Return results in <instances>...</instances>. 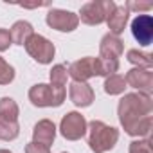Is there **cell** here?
Masks as SVG:
<instances>
[{
	"mask_svg": "<svg viewBox=\"0 0 153 153\" xmlns=\"http://www.w3.org/2000/svg\"><path fill=\"white\" fill-rule=\"evenodd\" d=\"M153 99L148 94L142 92H130L124 94L117 105V115L119 123L124 128V131L131 137H144L149 139L153 119Z\"/></svg>",
	"mask_w": 153,
	"mask_h": 153,
	"instance_id": "obj_1",
	"label": "cell"
},
{
	"mask_svg": "<svg viewBox=\"0 0 153 153\" xmlns=\"http://www.w3.org/2000/svg\"><path fill=\"white\" fill-rule=\"evenodd\" d=\"M87 130H88V146L94 153H106L119 140V130L108 126L103 121L97 119L90 121L87 124Z\"/></svg>",
	"mask_w": 153,
	"mask_h": 153,
	"instance_id": "obj_2",
	"label": "cell"
},
{
	"mask_svg": "<svg viewBox=\"0 0 153 153\" xmlns=\"http://www.w3.org/2000/svg\"><path fill=\"white\" fill-rule=\"evenodd\" d=\"M115 6L117 4L114 0H94V2H87L85 6H81L78 18L87 25H101L112 15Z\"/></svg>",
	"mask_w": 153,
	"mask_h": 153,
	"instance_id": "obj_3",
	"label": "cell"
},
{
	"mask_svg": "<svg viewBox=\"0 0 153 153\" xmlns=\"http://www.w3.org/2000/svg\"><path fill=\"white\" fill-rule=\"evenodd\" d=\"M24 47H25L27 54H29L34 61H38V63H42V65H49V63L52 61L54 54H56L54 43H52L49 38H45V36H42V34H36V33L25 42Z\"/></svg>",
	"mask_w": 153,
	"mask_h": 153,
	"instance_id": "obj_4",
	"label": "cell"
},
{
	"mask_svg": "<svg viewBox=\"0 0 153 153\" xmlns=\"http://www.w3.org/2000/svg\"><path fill=\"white\" fill-rule=\"evenodd\" d=\"M68 76L74 81L79 83H87L90 78H96V76H101V67H99V58H81L78 61H72L67 68Z\"/></svg>",
	"mask_w": 153,
	"mask_h": 153,
	"instance_id": "obj_5",
	"label": "cell"
},
{
	"mask_svg": "<svg viewBox=\"0 0 153 153\" xmlns=\"http://www.w3.org/2000/svg\"><path fill=\"white\" fill-rule=\"evenodd\" d=\"M87 119L79 112H68L59 123V133L67 140H79L87 135Z\"/></svg>",
	"mask_w": 153,
	"mask_h": 153,
	"instance_id": "obj_6",
	"label": "cell"
},
{
	"mask_svg": "<svg viewBox=\"0 0 153 153\" xmlns=\"http://www.w3.org/2000/svg\"><path fill=\"white\" fill-rule=\"evenodd\" d=\"M45 22L51 29L59 31V33H72L74 29H78L79 25V18L72 11H65V9H49Z\"/></svg>",
	"mask_w": 153,
	"mask_h": 153,
	"instance_id": "obj_7",
	"label": "cell"
},
{
	"mask_svg": "<svg viewBox=\"0 0 153 153\" xmlns=\"http://www.w3.org/2000/svg\"><path fill=\"white\" fill-rule=\"evenodd\" d=\"M124 81H126V85H130L131 88H135L142 94L151 96V92H153V72H151V68H137L135 67V68L126 72Z\"/></svg>",
	"mask_w": 153,
	"mask_h": 153,
	"instance_id": "obj_8",
	"label": "cell"
},
{
	"mask_svg": "<svg viewBox=\"0 0 153 153\" xmlns=\"http://www.w3.org/2000/svg\"><path fill=\"white\" fill-rule=\"evenodd\" d=\"M130 29H131V34L139 45H142V47L151 45V42H153V18L149 15H137L131 20Z\"/></svg>",
	"mask_w": 153,
	"mask_h": 153,
	"instance_id": "obj_9",
	"label": "cell"
},
{
	"mask_svg": "<svg viewBox=\"0 0 153 153\" xmlns=\"http://www.w3.org/2000/svg\"><path fill=\"white\" fill-rule=\"evenodd\" d=\"M67 67L65 65H54L51 68V87L54 90V99H56V106H61L65 97H67Z\"/></svg>",
	"mask_w": 153,
	"mask_h": 153,
	"instance_id": "obj_10",
	"label": "cell"
},
{
	"mask_svg": "<svg viewBox=\"0 0 153 153\" xmlns=\"http://www.w3.org/2000/svg\"><path fill=\"white\" fill-rule=\"evenodd\" d=\"M68 97L70 101L79 106V108H87L94 103L96 99V94H94V88L88 85V83H79V81H72L68 85Z\"/></svg>",
	"mask_w": 153,
	"mask_h": 153,
	"instance_id": "obj_11",
	"label": "cell"
},
{
	"mask_svg": "<svg viewBox=\"0 0 153 153\" xmlns=\"http://www.w3.org/2000/svg\"><path fill=\"white\" fill-rule=\"evenodd\" d=\"M29 101L38 106V108H47V106H56V99H54V90L51 85L47 83H38L34 87L29 88Z\"/></svg>",
	"mask_w": 153,
	"mask_h": 153,
	"instance_id": "obj_12",
	"label": "cell"
},
{
	"mask_svg": "<svg viewBox=\"0 0 153 153\" xmlns=\"http://www.w3.org/2000/svg\"><path fill=\"white\" fill-rule=\"evenodd\" d=\"M124 52V42L119 36L114 34H105L99 43V58L105 59H119Z\"/></svg>",
	"mask_w": 153,
	"mask_h": 153,
	"instance_id": "obj_13",
	"label": "cell"
},
{
	"mask_svg": "<svg viewBox=\"0 0 153 153\" xmlns=\"http://www.w3.org/2000/svg\"><path fill=\"white\" fill-rule=\"evenodd\" d=\"M54 139H56V124L51 119H42L34 124V128H33V140L34 142H40V144H45L51 148Z\"/></svg>",
	"mask_w": 153,
	"mask_h": 153,
	"instance_id": "obj_14",
	"label": "cell"
},
{
	"mask_svg": "<svg viewBox=\"0 0 153 153\" xmlns=\"http://www.w3.org/2000/svg\"><path fill=\"white\" fill-rule=\"evenodd\" d=\"M128 18H130V11L124 6H115V9L112 11V15L106 18V25L110 29V34L119 36L121 33H124Z\"/></svg>",
	"mask_w": 153,
	"mask_h": 153,
	"instance_id": "obj_15",
	"label": "cell"
},
{
	"mask_svg": "<svg viewBox=\"0 0 153 153\" xmlns=\"http://www.w3.org/2000/svg\"><path fill=\"white\" fill-rule=\"evenodd\" d=\"M9 34H11V42H13V43H16V45H25V42L34 34V29H33V25H31L29 22L18 20V22L13 24Z\"/></svg>",
	"mask_w": 153,
	"mask_h": 153,
	"instance_id": "obj_16",
	"label": "cell"
},
{
	"mask_svg": "<svg viewBox=\"0 0 153 153\" xmlns=\"http://www.w3.org/2000/svg\"><path fill=\"white\" fill-rule=\"evenodd\" d=\"M105 92L108 96H119V94H124V88H126V81H124V76L121 74H112L108 78H105Z\"/></svg>",
	"mask_w": 153,
	"mask_h": 153,
	"instance_id": "obj_17",
	"label": "cell"
},
{
	"mask_svg": "<svg viewBox=\"0 0 153 153\" xmlns=\"http://www.w3.org/2000/svg\"><path fill=\"white\" fill-rule=\"evenodd\" d=\"M126 59L131 65H135L137 68H151L153 67V56L146 54V52H140L139 49H130L126 52Z\"/></svg>",
	"mask_w": 153,
	"mask_h": 153,
	"instance_id": "obj_18",
	"label": "cell"
},
{
	"mask_svg": "<svg viewBox=\"0 0 153 153\" xmlns=\"http://www.w3.org/2000/svg\"><path fill=\"white\" fill-rule=\"evenodd\" d=\"M20 135V124L18 121H7L0 117V140H15Z\"/></svg>",
	"mask_w": 153,
	"mask_h": 153,
	"instance_id": "obj_19",
	"label": "cell"
},
{
	"mask_svg": "<svg viewBox=\"0 0 153 153\" xmlns=\"http://www.w3.org/2000/svg\"><path fill=\"white\" fill-rule=\"evenodd\" d=\"M18 115H20V108L15 99L11 97L0 99V117L7 119V121H18Z\"/></svg>",
	"mask_w": 153,
	"mask_h": 153,
	"instance_id": "obj_20",
	"label": "cell"
},
{
	"mask_svg": "<svg viewBox=\"0 0 153 153\" xmlns=\"http://www.w3.org/2000/svg\"><path fill=\"white\" fill-rule=\"evenodd\" d=\"M15 79V68L0 56V85H9Z\"/></svg>",
	"mask_w": 153,
	"mask_h": 153,
	"instance_id": "obj_21",
	"label": "cell"
},
{
	"mask_svg": "<svg viewBox=\"0 0 153 153\" xmlns=\"http://www.w3.org/2000/svg\"><path fill=\"white\" fill-rule=\"evenodd\" d=\"M128 153H153V149H151V140H149V139H139V140L130 142Z\"/></svg>",
	"mask_w": 153,
	"mask_h": 153,
	"instance_id": "obj_22",
	"label": "cell"
},
{
	"mask_svg": "<svg viewBox=\"0 0 153 153\" xmlns=\"http://www.w3.org/2000/svg\"><path fill=\"white\" fill-rule=\"evenodd\" d=\"M25 153H51V148L40 142L31 140L29 144H25Z\"/></svg>",
	"mask_w": 153,
	"mask_h": 153,
	"instance_id": "obj_23",
	"label": "cell"
},
{
	"mask_svg": "<svg viewBox=\"0 0 153 153\" xmlns=\"http://www.w3.org/2000/svg\"><path fill=\"white\" fill-rule=\"evenodd\" d=\"M11 43H13V42H11V34H9V31H7V29H0V52L7 51Z\"/></svg>",
	"mask_w": 153,
	"mask_h": 153,
	"instance_id": "obj_24",
	"label": "cell"
},
{
	"mask_svg": "<svg viewBox=\"0 0 153 153\" xmlns=\"http://www.w3.org/2000/svg\"><path fill=\"white\" fill-rule=\"evenodd\" d=\"M124 7L128 11H149L153 6L151 4H137V2H126Z\"/></svg>",
	"mask_w": 153,
	"mask_h": 153,
	"instance_id": "obj_25",
	"label": "cell"
},
{
	"mask_svg": "<svg viewBox=\"0 0 153 153\" xmlns=\"http://www.w3.org/2000/svg\"><path fill=\"white\" fill-rule=\"evenodd\" d=\"M0 153H11L9 149H0Z\"/></svg>",
	"mask_w": 153,
	"mask_h": 153,
	"instance_id": "obj_26",
	"label": "cell"
},
{
	"mask_svg": "<svg viewBox=\"0 0 153 153\" xmlns=\"http://www.w3.org/2000/svg\"><path fill=\"white\" fill-rule=\"evenodd\" d=\"M63 153H65V151H63Z\"/></svg>",
	"mask_w": 153,
	"mask_h": 153,
	"instance_id": "obj_27",
	"label": "cell"
}]
</instances>
